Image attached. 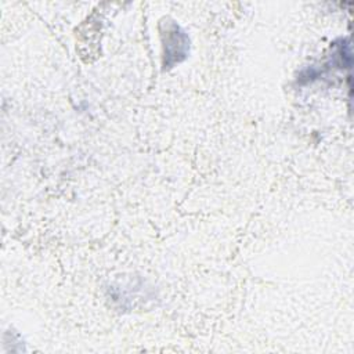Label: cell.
I'll list each match as a JSON object with an SVG mask.
<instances>
[{"mask_svg": "<svg viewBox=\"0 0 354 354\" xmlns=\"http://www.w3.org/2000/svg\"><path fill=\"white\" fill-rule=\"evenodd\" d=\"M165 47V66H170L180 62L187 53V37L183 32H178V26L173 25L171 30H167L166 39H163Z\"/></svg>", "mask_w": 354, "mask_h": 354, "instance_id": "6da1fadb", "label": "cell"}]
</instances>
